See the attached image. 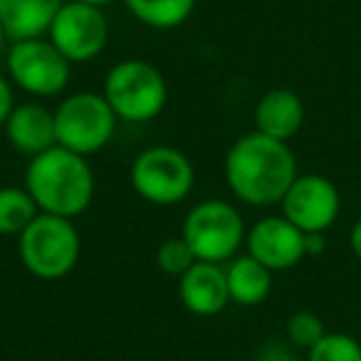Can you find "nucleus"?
Instances as JSON below:
<instances>
[{"label":"nucleus","instance_id":"f257e3e1","mask_svg":"<svg viewBox=\"0 0 361 361\" xmlns=\"http://www.w3.org/2000/svg\"><path fill=\"white\" fill-rule=\"evenodd\" d=\"M226 180L238 201L265 208L282 203L285 193L295 183L297 159L287 141H277L260 131L240 136L228 149Z\"/></svg>","mask_w":361,"mask_h":361},{"label":"nucleus","instance_id":"f03ea898","mask_svg":"<svg viewBox=\"0 0 361 361\" xmlns=\"http://www.w3.org/2000/svg\"><path fill=\"white\" fill-rule=\"evenodd\" d=\"M25 188L35 198L40 213L75 221L94 201L97 180L87 156L57 144L45 154L30 159L25 171Z\"/></svg>","mask_w":361,"mask_h":361},{"label":"nucleus","instance_id":"7ed1b4c3","mask_svg":"<svg viewBox=\"0 0 361 361\" xmlns=\"http://www.w3.org/2000/svg\"><path fill=\"white\" fill-rule=\"evenodd\" d=\"M18 252L25 270L37 280H62L80 262V231L70 218L40 213L18 235Z\"/></svg>","mask_w":361,"mask_h":361},{"label":"nucleus","instance_id":"20e7f679","mask_svg":"<svg viewBox=\"0 0 361 361\" xmlns=\"http://www.w3.org/2000/svg\"><path fill=\"white\" fill-rule=\"evenodd\" d=\"M102 94L121 121L146 124L164 111L169 85L151 62L121 60L109 70Z\"/></svg>","mask_w":361,"mask_h":361},{"label":"nucleus","instance_id":"39448f33","mask_svg":"<svg viewBox=\"0 0 361 361\" xmlns=\"http://www.w3.org/2000/svg\"><path fill=\"white\" fill-rule=\"evenodd\" d=\"M119 116L109 106L104 94L97 92H77L57 104L55 129L57 144L82 156L102 151L114 139Z\"/></svg>","mask_w":361,"mask_h":361},{"label":"nucleus","instance_id":"423d86ee","mask_svg":"<svg viewBox=\"0 0 361 361\" xmlns=\"http://www.w3.org/2000/svg\"><path fill=\"white\" fill-rule=\"evenodd\" d=\"M180 235L191 245L196 260L221 265L235 257L247 233L243 216L233 203L208 198L188 211Z\"/></svg>","mask_w":361,"mask_h":361},{"label":"nucleus","instance_id":"0eeeda50","mask_svg":"<svg viewBox=\"0 0 361 361\" xmlns=\"http://www.w3.org/2000/svg\"><path fill=\"white\" fill-rule=\"evenodd\" d=\"M196 183V169L173 146H151L131 164V186L151 206H176L186 201Z\"/></svg>","mask_w":361,"mask_h":361},{"label":"nucleus","instance_id":"6e6552de","mask_svg":"<svg viewBox=\"0 0 361 361\" xmlns=\"http://www.w3.org/2000/svg\"><path fill=\"white\" fill-rule=\"evenodd\" d=\"M6 62L13 85L32 97H55L70 85L72 62L42 37L13 42Z\"/></svg>","mask_w":361,"mask_h":361},{"label":"nucleus","instance_id":"1a4fd4ad","mask_svg":"<svg viewBox=\"0 0 361 361\" xmlns=\"http://www.w3.org/2000/svg\"><path fill=\"white\" fill-rule=\"evenodd\" d=\"M50 42L72 62H90L104 52L109 42V23L102 8L67 0L52 20Z\"/></svg>","mask_w":361,"mask_h":361},{"label":"nucleus","instance_id":"9d476101","mask_svg":"<svg viewBox=\"0 0 361 361\" xmlns=\"http://www.w3.org/2000/svg\"><path fill=\"white\" fill-rule=\"evenodd\" d=\"M339 191L319 173L297 176L282 198V216L302 233H324L339 216Z\"/></svg>","mask_w":361,"mask_h":361},{"label":"nucleus","instance_id":"9b49d317","mask_svg":"<svg viewBox=\"0 0 361 361\" xmlns=\"http://www.w3.org/2000/svg\"><path fill=\"white\" fill-rule=\"evenodd\" d=\"M247 255L272 272L290 270L305 257V233L292 226L285 216L257 221L245 235Z\"/></svg>","mask_w":361,"mask_h":361},{"label":"nucleus","instance_id":"f8f14e48","mask_svg":"<svg viewBox=\"0 0 361 361\" xmlns=\"http://www.w3.org/2000/svg\"><path fill=\"white\" fill-rule=\"evenodd\" d=\"M178 297L191 314H221L231 302L226 267L218 265V262L198 260L186 275L178 277Z\"/></svg>","mask_w":361,"mask_h":361},{"label":"nucleus","instance_id":"ddd939ff","mask_svg":"<svg viewBox=\"0 0 361 361\" xmlns=\"http://www.w3.org/2000/svg\"><path fill=\"white\" fill-rule=\"evenodd\" d=\"M6 136L16 151L25 156H40L57 146V129H55V111L42 104H16L6 121Z\"/></svg>","mask_w":361,"mask_h":361},{"label":"nucleus","instance_id":"4468645a","mask_svg":"<svg viewBox=\"0 0 361 361\" xmlns=\"http://www.w3.org/2000/svg\"><path fill=\"white\" fill-rule=\"evenodd\" d=\"M305 124V104L292 90H270L255 106V131L277 141H290Z\"/></svg>","mask_w":361,"mask_h":361},{"label":"nucleus","instance_id":"2eb2a0df","mask_svg":"<svg viewBox=\"0 0 361 361\" xmlns=\"http://www.w3.org/2000/svg\"><path fill=\"white\" fill-rule=\"evenodd\" d=\"M67 0H0V23L11 42L47 35Z\"/></svg>","mask_w":361,"mask_h":361},{"label":"nucleus","instance_id":"dca6fc26","mask_svg":"<svg viewBox=\"0 0 361 361\" xmlns=\"http://www.w3.org/2000/svg\"><path fill=\"white\" fill-rule=\"evenodd\" d=\"M231 302L243 307H257L270 297L272 270L250 255H240L226 267Z\"/></svg>","mask_w":361,"mask_h":361},{"label":"nucleus","instance_id":"f3484780","mask_svg":"<svg viewBox=\"0 0 361 361\" xmlns=\"http://www.w3.org/2000/svg\"><path fill=\"white\" fill-rule=\"evenodd\" d=\"M129 13L146 27L173 30L196 11V0H124Z\"/></svg>","mask_w":361,"mask_h":361},{"label":"nucleus","instance_id":"a211bd4d","mask_svg":"<svg viewBox=\"0 0 361 361\" xmlns=\"http://www.w3.org/2000/svg\"><path fill=\"white\" fill-rule=\"evenodd\" d=\"M37 216L40 208L27 188H0V235H20Z\"/></svg>","mask_w":361,"mask_h":361},{"label":"nucleus","instance_id":"6ab92c4d","mask_svg":"<svg viewBox=\"0 0 361 361\" xmlns=\"http://www.w3.org/2000/svg\"><path fill=\"white\" fill-rule=\"evenodd\" d=\"M307 361H361V344L351 334L326 331Z\"/></svg>","mask_w":361,"mask_h":361},{"label":"nucleus","instance_id":"aec40b11","mask_svg":"<svg viewBox=\"0 0 361 361\" xmlns=\"http://www.w3.org/2000/svg\"><path fill=\"white\" fill-rule=\"evenodd\" d=\"M196 255H193L191 245L183 240V235L178 238H166L156 250V265L171 277L186 275L193 265H196Z\"/></svg>","mask_w":361,"mask_h":361},{"label":"nucleus","instance_id":"412c9836","mask_svg":"<svg viewBox=\"0 0 361 361\" xmlns=\"http://www.w3.org/2000/svg\"><path fill=\"white\" fill-rule=\"evenodd\" d=\"M287 339L292 341L295 346H300V349H314L317 344L322 341V336L326 334L324 324H322V319L314 314V312H295V314L287 319Z\"/></svg>","mask_w":361,"mask_h":361},{"label":"nucleus","instance_id":"4be33fe9","mask_svg":"<svg viewBox=\"0 0 361 361\" xmlns=\"http://www.w3.org/2000/svg\"><path fill=\"white\" fill-rule=\"evenodd\" d=\"M16 109V97H13V82L6 75H0V126H6L11 111Z\"/></svg>","mask_w":361,"mask_h":361},{"label":"nucleus","instance_id":"5701e85b","mask_svg":"<svg viewBox=\"0 0 361 361\" xmlns=\"http://www.w3.org/2000/svg\"><path fill=\"white\" fill-rule=\"evenodd\" d=\"M324 247V233H305V255H322Z\"/></svg>","mask_w":361,"mask_h":361},{"label":"nucleus","instance_id":"b1692460","mask_svg":"<svg viewBox=\"0 0 361 361\" xmlns=\"http://www.w3.org/2000/svg\"><path fill=\"white\" fill-rule=\"evenodd\" d=\"M349 243H351V250H354L356 260H361V218L354 223V228H351Z\"/></svg>","mask_w":361,"mask_h":361},{"label":"nucleus","instance_id":"393cba45","mask_svg":"<svg viewBox=\"0 0 361 361\" xmlns=\"http://www.w3.org/2000/svg\"><path fill=\"white\" fill-rule=\"evenodd\" d=\"M75 3H87V6L104 8V6H109V3H114V0H75Z\"/></svg>","mask_w":361,"mask_h":361},{"label":"nucleus","instance_id":"a878e982","mask_svg":"<svg viewBox=\"0 0 361 361\" xmlns=\"http://www.w3.org/2000/svg\"><path fill=\"white\" fill-rule=\"evenodd\" d=\"M11 40L8 37V32H6V27H3V23H0V52H3V47H6V42Z\"/></svg>","mask_w":361,"mask_h":361}]
</instances>
